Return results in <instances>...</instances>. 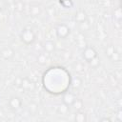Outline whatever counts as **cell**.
<instances>
[{"label": "cell", "instance_id": "1", "mask_svg": "<svg viewBox=\"0 0 122 122\" xmlns=\"http://www.w3.org/2000/svg\"><path fill=\"white\" fill-rule=\"evenodd\" d=\"M43 84L49 92L53 94L62 93L65 92L71 85V76L63 68H51L44 73Z\"/></svg>", "mask_w": 122, "mask_h": 122}, {"label": "cell", "instance_id": "2", "mask_svg": "<svg viewBox=\"0 0 122 122\" xmlns=\"http://www.w3.org/2000/svg\"><path fill=\"white\" fill-rule=\"evenodd\" d=\"M20 37H21V40L25 43V44H32L35 40V34L33 32L32 30L30 29H24L22 31H21V34H20Z\"/></svg>", "mask_w": 122, "mask_h": 122}, {"label": "cell", "instance_id": "3", "mask_svg": "<svg viewBox=\"0 0 122 122\" xmlns=\"http://www.w3.org/2000/svg\"><path fill=\"white\" fill-rule=\"evenodd\" d=\"M70 34V28L65 24H60L56 28V35L60 39L66 38Z\"/></svg>", "mask_w": 122, "mask_h": 122}, {"label": "cell", "instance_id": "4", "mask_svg": "<svg viewBox=\"0 0 122 122\" xmlns=\"http://www.w3.org/2000/svg\"><path fill=\"white\" fill-rule=\"evenodd\" d=\"M82 54H83L84 59H85L86 61H88V62L92 61L93 58H95V57L97 56V53H96L95 50H94L93 48H92V47H86V48L84 49Z\"/></svg>", "mask_w": 122, "mask_h": 122}, {"label": "cell", "instance_id": "5", "mask_svg": "<svg viewBox=\"0 0 122 122\" xmlns=\"http://www.w3.org/2000/svg\"><path fill=\"white\" fill-rule=\"evenodd\" d=\"M75 99H76V97H75V95L72 92H68V91H66L65 92H63L62 101H63V104L67 105L68 107L71 106L73 104V102L75 101Z\"/></svg>", "mask_w": 122, "mask_h": 122}, {"label": "cell", "instance_id": "6", "mask_svg": "<svg viewBox=\"0 0 122 122\" xmlns=\"http://www.w3.org/2000/svg\"><path fill=\"white\" fill-rule=\"evenodd\" d=\"M9 105H10V107L11 109L17 110V109H19V108L21 107L22 101L20 100L19 97H17V96H12V97H10V100H9Z\"/></svg>", "mask_w": 122, "mask_h": 122}, {"label": "cell", "instance_id": "7", "mask_svg": "<svg viewBox=\"0 0 122 122\" xmlns=\"http://www.w3.org/2000/svg\"><path fill=\"white\" fill-rule=\"evenodd\" d=\"M0 54L4 59H10L14 55V51L10 47H7V48H4L1 50Z\"/></svg>", "mask_w": 122, "mask_h": 122}, {"label": "cell", "instance_id": "8", "mask_svg": "<svg viewBox=\"0 0 122 122\" xmlns=\"http://www.w3.org/2000/svg\"><path fill=\"white\" fill-rule=\"evenodd\" d=\"M88 19V16L86 14V12L84 10H78L76 13H75V20L80 24V23H83L85 21H87Z\"/></svg>", "mask_w": 122, "mask_h": 122}, {"label": "cell", "instance_id": "9", "mask_svg": "<svg viewBox=\"0 0 122 122\" xmlns=\"http://www.w3.org/2000/svg\"><path fill=\"white\" fill-rule=\"evenodd\" d=\"M81 84H82V80L78 76H75V77L71 79V86L73 89H78L81 86Z\"/></svg>", "mask_w": 122, "mask_h": 122}, {"label": "cell", "instance_id": "10", "mask_svg": "<svg viewBox=\"0 0 122 122\" xmlns=\"http://www.w3.org/2000/svg\"><path fill=\"white\" fill-rule=\"evenodd\" d=\"M87 120V117H86V114L80 111H78L74 116V121L75 122H86Z\"/></svg>", "mask_w": 122, "mask_h": 122}, {"label": "cell", "instance_id": "11", "mask_svg": "<svg viewBox=\"0 0 122 122\" xmlns=\"http://www.w3.org/2000/svg\"><path fill=\"white\" fill-rule=\"evenodd\" d=\"M44 49L47 52H51L54 51V44L53 42L51 41H47L45 44H44Z\"/></svg>", "mask_w": 122, "mask_h": 122}, {"label": "cell", "instance_id": "12", "mask_svg": "<svg viewBox=\"0 0 122 122\" xmlns=\"http://www.w3.org/2000/svg\"><path fill=\"white\" fill-rule=\"evenodd\" d=\"M40 8L39 7H37V6H32L31 8H30V14L32 15V16H37L39 13H40Z\"/></svg>", "mask_w": 122, "mask_h": 122}, {"label": "cell", "instance_id": "13", "mask_svg": "<svg viewBox=\"0 0 122 122\" xmlns=\"http://www.w3.org/2000/svg\"><path fill=\"white\" fill-rule=\"evenodd\" d=\"M58 112L61 113V114H67L68 113V112H69V107L67 106V105H65V104H62V105H60L59 107H58Z\"/></svg>", "mask_w": 122, "mask_h": 122}, {"label": "cell", "instance_id": "14", "mask_svg": "<svg viewBox=\"0 0 122 122\" xmlns=\"http://www.w3.org/2000/svg\"><path fill=\"white\" fill-rule=\"evenodd\" d=\"M71 106H73L74 109H76L77 111H80L81 108L83 107V103H82L81 100H79V99H75V101L73 102V104H72Z\"/></svg>", "mask_w": 122, "mask_h": 122}, {"label": "cell", "instance_id": "15", "mask_svg": "<svg viewBox=\"0 0 122 122\" xmlns=\"http://www.w3.org/2000/svg\"><path fill=\"white\" fill-rule=\"evenodd\" d=\"M90 63V65L92 67V68H97L98 66H99V64H100V61H99V58L96 56L95 58H93L92 61H90L89 62Z\"/></svg>", "mask_w": 122, "mask_h": 122}, {"label": "cell", "instance_id": "16", "mask_svg": "<svg viewBox=\"0 0 122 122\" xmlns=\"http://www.w3.org/2000/svg\"><path fill=\"white\" fill-rule=\"evenodd\" d=\"M30 85H31V83L28 80V79H22V83H21V87L23 88V89H30Z\"/></svg>", "mask_w": 122, "mask_h": 122}, {"label": "cell", "instance_id": "17", "mask_svg": "<svg viewBox=\"0 0 122 122\" xmlns=\"http://www.w3.org/2000/svg\"><path fill=\"white\" fill-rule=\"evenodd\" d=\"M80 29H81V30H89V29H90V23L88 22V20L85 21V22H83V23H80Z\"/></svg>", "mask_w": 122, "mask_h": 122}, {"label": "cell", "instance_id": "18", "mask_svg": "<svg viewBox=\"0 0 122 122\" xmlns=\"http://www.w3.org/2000/svg\"><path fill=\"white\" fill-rule=\"evenodd\" d=\"M60 5H62L64 8H71L72 7L73 3L71 1H60Z\"/></svg>", "mask_w": 122, "mask_h": 122}, {"label": "cell", "instance_id": "19", "mask_svg": "<svg viewBox=\"0 0 122 122\" xmlns=\"http://www.w3.org/2000/svg\"><path fill=\"white\" fill-rule=\"evenodd\" d=\"M115 51H114V49H113V47L112 46H109L107 49H106V54L108 55V56H112V54Z\"/></svg>", "mask_w": 122, "mask_h": 122}, {"label": "cell", "instance_id": "20", "mask_svg": "<svg viewBox=\"0 0 122 122\" xmlns=\"http://www.w3.org/2000/svg\"><path fill=\"white\" fill-rule=\"evenodd\" d=\"M38 62L40 63V64H45L46 62H47V57H46V55L45 54H40L39 56H38Z\"/></svg>", "mask_w": 122, "mask_h": 122}, {"label": "cell", "instance_id": "21", "mask_svg": "<svg viewBox=\"0 0 122 122\" xmlns=\"http://www.w3.org/2000/svg\"><path fill=\"white\" fill-rule=\"evenodd\" d=\"M111 58L114 59V61H117V60H119V58H120V56H119V53H118V52H116V51H114V52L112 54Z\"/></svg>", "mask_w": 122, "mask_h": 122}, {"label": "cell", "instance_id": "22", "mask_svg": "<svg viewBox=\"0 0 122 122\" xmlns=\"http://www.w3.org/2000/svg\"><path fill=\"white\" fill-rule=\"evenodd\" d=\"M75 71H82V65L81 64H76V66H75Z\"/></svg>", "mask_w": 122, "mask_h": 122}, {"label": "cell", "instance_id": "23", "mask_svg": "<svg viewBox=\"0 0 122 122\" xmlns=\"http://www.w3.org/2000/svg\"><path fill=\"white\" fill-rule=\"evenodd\" d=\"M99 122H112V121H111L109 118H102Z\"/></svg>", "mask_w": 122, "mask_h": 122}]
</instances>
